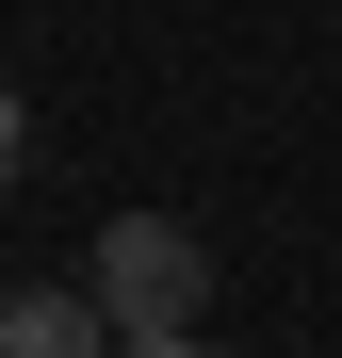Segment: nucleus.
I'll list each match as a JSON object with an SVG mask.
<instances>
[{"label":"nucleus","instance_id":"obj_3","mask_svg":"<svg viewBox=\"0 0 342 358\" xmlns=\"http://www.w3.org/2000/svg\"><path fill=\"white\" fill-rule=\"evenodd\" d=\"M17 163H33V114H17V82H0V196H17Z\"/></svg>","mask_w":342,"mask_h":358},{"label":"nucleus","instance_id":"obj_1","mask_svg":"<svg viewBox=\"0 0 342 358\" xmlns=\"http://www.w3.org/2000/svg\"><path fill=\"white\" fill-rule=\"evenodd\" d=\"M98 326L131 342V358H180V342L212 326V261H196L180 212H114V228H98Z\"/></svg>","mask_w":342,"mask_h":358},{"label":"nucleus","instance_id":"obj_2","mask_svg":"<svg viewBox=\"0 0 342 358\" xmlns=\"http://www.w3.org/2000/svg\"><path fill=\"white\" fill-rule=\"evenodd\" d=\"M98 293H0V358H98Z\"/></svg>","mask_w":342,"mask_h":358}]
</instances>
